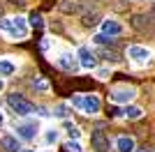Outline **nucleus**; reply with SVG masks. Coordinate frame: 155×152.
Wrapping results in <instances>:
<instances>
[{
  "instance_id": "nucleus-1",
  "label": "nucleus",
  "mask_w": 155,
  "mask_h": 152,
  "mask_svg": "<svg viewBox=\"0 0 155 152\" xmlns=\"http://www.w3.org/2000/svg\"><path fill=\"white\" fill-rule=\"evenodd\" d=\"M0 30L9 32V37H14V39H26L28 37V23H26V19H21V16L0 21Z\"/></svg>"
},
{
  "instance_id": "nucleus-2",
  "label": "nucleus",
  "mask_w": 155,
  "mask_h": 152,
  "mask_svg": "<svg viewBox=\"0 0 155 152\" xmlns=\"http://www.w3.org/2000/svg\"><path fill=\"white\" fill-rule=\"evenodd\" d=\"M7 104L12 106L14 113H19V115H30L32 111H35V104H32V101H28L23 95H16V92L7 97Z\"/></svg>"
},
{
  "instance_id": "nucleus-3",
  "label": "nucleus",
  "mask_w": 155,
  "mask_h": 152,
  "mask_svg": "<svg viewBox=\"0 0 155 152\" xmlns=\"http://www.w3.org/2000/svg\"><path fill=\"white\" fill-rule=\"evenodd\" d=\"M72 104L79 108H84L86 113H97L100 111V99H97L95 95H86V97H74L72 99Z\"/></svg>"
},
{
  "instance_id": "nucleus-4",
  "label": "nucleus",
  "mask_w": 155,
  "mask_h": 152,
  "mask_svg": "<svg viewBox=\"0 0 155 152\" xmlns=\"http://www.w3.org/2000/svg\"><path fill=\"white\" fill-rule=\"evenodd\" d=\"M91 145H93V150H97V152H109V138H107V134L95 129L93 136H91Z\"/></svg>"
},
{
  "instance_id": "nucleus-5",
  "label": "nucleus",
  "mask_w": 155,
  "mask_h": 152,
  "mask_svg": "<svg viewBox=\"0 0 155 152\" xmlns=\"http://www.w3.org/2000/svg\"><path fill=\"white\" fill-rule=\"evenodd\" d=\"M134 99V90L132 88H120L116 92H111V101L114 104H127V101Z\"/></svg>"
},
{
  "instance_id": "nucleus-6",
  "label": "nucleus",
  "mask_w": 155,
  "mask_h": 152,
  "mask_svg": "<svg viewBox=\"0 0 155 152\" xmlns=\"http://www.w3.org/2000/svg\"><path fill=\"white\" fill-rule=\"evenodd\" d=\"M79 62H81L84 69H93L95 67V55L91 53V49H86V46L79 49Z\"/></svg>"
},
{
  "instance_id": "nucleus-7",
  "label": "nucleus",
  "mask_w": 155,
  "mask_h": 152,
  "mask_svg": "<svg viewBox=\"0 0 155 152\" xmlns=\"http://www.w3.org/2000/svg\"><path fill=\"white\" fill-rule=\"evenodd\" d=\"M127 55L132 58V60H137V62H146V60L150 58V51L143 49V46H130Z\"/></svg>"
},
{
  "instance_id": "nucleus-8",
  "label": "nucleus",
  "mask_w": 155,
  "mask_h": 152,
  "mask_svg": "<svg viewBox=\"0 0 155 152\" xmlns=\"http://www.w3.org/2000/svg\"><path fill=\"white\" fill-rule=\"evenodd\" d=\"M102 32H104V35L116 37V35L123 32V25L118 23V21H114V19H107V21H102Z\"/></svg>"
},
{
  "instance_id": "nucleus-9",
  "label": "nucleus",
  "mask_w": 155,
  "mask_h": 152,
  "mask_svg": "<svg viewBox=\"0 0 155 152\" xmlns=\"http://www.w3.org/2000/svg\"><path fill=\"white\" fill-rule=\"evenodd\" d=\"M0 145H2V150H7V152H21L19 141L14 138V136H9V134H5V136L0 138Z\"/></svg>"
},
{
  "instance_id": "nucleus-10",
  "label": "nucleus",
  "mask_w": 155,
  "mask_h": 152,
  "mask_svg": "<svg viewBox=\"0 0 155 152\" xmlns=\"http://www.w3.org/2000/svg\"><path fill=\"white\" fill-rule=\"evenodd\" d=\"M58 67L65 69V71H74V69H77V60H74L70 53H63V55L58 58Z\"/></svg>"
},
{
  "instance_id": "nucleus-11",
  "label": "nucleus",
  "mask_w": 155,
  "mask_h": 152,
  "mask_svg": "<svg viewBox=\"0 0 155 152\" xmlns=\"http://www.w3.org/2000/svg\"><path fill=\"white\" fill-rule=\"evenodd\" d=\"M116 147H118V152H134V138L120 136V138L116 141Z\"/></svg>"
},
{
  "instance_id": "nucleus-12",
  "label": "nucleus",
  "mask_w": 155,
  "mask_h": 152,
  "mask_svg": "<svg viewBox=\"0 0 155 152\" xmlns=\"http://www.w3.org/2000/svg\"><path fill=\"white\" fill-rule=\"evenodd\" d=\"M58 9L63 14H74V12H79V5H77V2H70V0H60Z\"/></svg>"
},
{
  "instance_id": "nucleus-13",
  "label": "nucleus",
  "mask_w": 155,
  "mask_h": 152,
  "mask_svg": "<svg viewBox=\"0 0 155 152\" xmlns=\"http://www.w3.org/2000/svg\"><path fill=\"white\" fill-rule=\"evenodd\" d=\"M16 131H19V136L21 138H32L35 136V125H21V127H16Z\"/></svg>"
},
{
  "instance_id": "nucleus-14",
  "label": "nucleus",
  "mask_w": 155,
  "mask_h": 152,
  "mask_svg": "<svg viewBox=\"0 0 155 152\" xmlns=\"http://www.w3.org/2000/svg\"><path fill=\"white\" fill-rule=\"evenodd\" d=\"M141 113H143V111H141L139 106H127V108L123 111V115L127 118V120H139V118H141Z\"/></svg>"
},
{
  "instance_id": "nucleus-15",
  "label": "nucleus",
  "mask_w": 155,
  "mask_h": 152,
  "mask_svg": "<svg viewBox=\"0 0 155 152\" xmlns=\"http://www.w3.org/2000/svg\"><path fill=\"white\" fill-rule=\"evenodd\" d=\"M16 71V65L14 62H9V60H0V74L2 76H9V74H14Z\"/></svg>"
},
{
  "instance_id": "nucleus-16",
  "label": "nucleus",
  "mask_w": 155,
  "mask_h": 152,
  "mask_svg": "<svg viewBox=\"0 0 155 152\" xmlns=\"http://www.w3.org/2000/svg\"><path fill=\"white\" fill-rule=\"evenodd\" d=\"M93 39H95V44H100V46H107V44L114 46V44H116V39H111V35H104V32H102V35H95Z\"/></svg>"
},
{
  "instance_id": "nucleus-17",
  "label": "nucleus",
  "mask_w": 155,
  "mask_h": 152,
  "mask_svg": "<svg viewBox=\"0 0 155 152\" xmlns=\"http://www.w3.org/2000/svg\"><path fill=\"white\" fill-rule=\"evenodd\" d=\"M81 21H84V25H86V28H93V25H95L97 21H100V14H97V12L84 14V19H81Z\"/></svg>"
},
{
  "instance_id": "nucleus-18",
  "label": "nucleus",
  "mask_w": 155,
  "mask_h": 152,
  "mask_svg": "<svg viewBox=\"0 0 155 152\" xmlns=\"http://www.w3.org/2000/svg\"><path fill=\"white\" fill-rule=\"evenodd\" d=\"M102 58L107 62H120V53H116V51H102Z\"/></svg>"
},
{
  "instance_id": "nucleus-19",
  "label": "nucleus",
  "mask_w": 155,
  "mask_h": 152,
  "mask_svg": "<svg viewBox=\"0 0 155 152\" xmlns=\"http://www.w3.org/2000/svg\"><path fill=\"white\" fill-rule=\"evenodd\" d=\"M65 131H67V136H70V138H79V127L77 125H72V122H65Z\"/></svg>"
},
{
  "instance_id": "nucleus-20",
  "label": "nucleus",
  "mask_w": 155,
  "mask_h": 152,
  "mask_svg": "<svg viewBox=\"0 0 155 152\" xmlns=\"http://www.w3.org/2000/svg\"><path fill=\"white\" fill-rule=\"evenodd\" d=\"M56 141H58V131H56V129H46L44 143H46V145H51V143H56Z\"/></svg>"
},
{
  "instance_id": "nucleus-21",
  "label": "nucleus",
  "mask_w": 155,
  "mask_h": 152,
  "mask_svg": "<svg viewBox=\"0 0 155 152\" xmlns=\"http://www.w3.org/2000/svg\"><path fill=\"white\" fill-rule=\"evenodd\" d=\"M65 150H67V152H81V145H79L77 138H74V141H70V143L65 145Z\"/></svg>"
},
{
  "instance_id": "nucleus-22",
  "label": "nucleus",
  "mask_w": 155,
  "mask_h": 152,
  "mask_svg": "<svg viewBox=\"0 0 155 152\" xmlns=\"http://www.w3.org/2000/svg\"><path fill=\"white\" fill-rule=\"evenodd\" d=\"M30 23L35 25V28H42V25H44V23H42V16H39V14H35V12L30 14Z\"/></svg>"
},
{
  "instance_id": "nucleus-23",
  "label": "nucleus",
  "mask_w": 155,
  "mask_h": 152,
  "mask_svg": "<svg viewBox=\"0 0 155 152\" xmlns=\"http://www.w3.org/2000/svg\"><path fill=\"white\" fill-rule=\"evenodd\" d=\"M35 88H37L39 92H46V90H49V83H46V81H37V83H35Z\"/></svg>"
},
{
  "instance_id": "nucleus-24",
  "label": "nucleus",
  "mask_w": 155,
  "mask_h": 152,
  "mask_svg": "<svg viewBox=\"0 0 155 152\" xmlns=\"http://www.w3.org/2000/svg\"><path fill=\"white\" fill-rule=\"evenodd\" d=\"M109 71H107V69H100V71H97V78H102V81H104V78H109Z\"/></svg>"
},
{
  "instance_id": "nucleus-25",
  "label": "nucleus",
  "mask_w": 155,
  "mask_h": 152,
  "mask_svg": "<svg viewBox=\"0 0 155 152\" xmlns=\"http://www.w3.org/2000/svg\"><path fill=\"white\" fill-rule=\"evenodd\" d=\"M56 115H60V118H65V115H67V108H65V106H60V108H58V113H56Z\"/></svg>"
},
{
  "instance_id": "nucleus-26",
  "label": "nucleus",
  "mask_w": 155,
  "mask_h": 152,
  "mask_svg": "<svg viewBox=\"0 0 155 152\" xmlns=\"http://www.w3.org/2000/svg\"><path fill=\"white\" fill-rule=\"evenodd\" d=\"M7 2H12V5H19V7L26 5V0H7Z\"/></svg>"
},
{
  "instance_id": "nucleus-27",
  "label": "nucleus",
  "mask_w": 155,
  "mask_h": 152,
  "mask_svg": "<svg viewBox=\"0 0 155 152\" xmlns=\"http://www.w3.org/2000/svg\"><path fill=\"white\" fill-rule=\"evenodd\" d=\"M2 88H5V83H2V78H0V90H2Z\"/></svg>"
},
{
  "instance_id": "nucleus-28",
  "label": "nucleus",
  "mask_w": 155,
  "mask_h": 152,
  "mask_svg": "<svg viewBox=\"0 0 155 152\" xmlns=\"http://www.w3.org/2000/svg\"><path fill=\"white\" fill-rule=\"evenodd\" d=\"M2 14H5V12H2V5H0V19H2Z\"/></svg>"
},
{
  "instance_id": "nucleus-29",
  "label": "nucleus",
  "mask_w": 155,
  "mask_h": 152,
  "mask_svg": "<svg viewBox=\"0 0 155 152\" xmlns=\"http://www.w3.org/2000/svg\"><path fill=\"white\" fill-rule=\"evenodd\" d=\"M0 127H2V113H0Z\"/></svg>"
},
{
  "instance_id": "nucleus-30",
  "label": "nucleus",
  "mask_w": 155,
  "mask_h": 152,
  "mask_svg": "<svg viewBox=\"0 0 155 152\" xmlns=\"http://www.w3.org/2000/svg\"><path fill=\"white\" fill-rule=\"evenodd\" d=\"M26 152H32V150H26Z\"/></svg>"
},
{
  "instance_id": "nucleus-31",
  "label": "nucleus",
  "mask_w": 155,
  "mask_h": 152,
  "mask_svg": "<svg viewBox=\"0 0 155 152\" xmlns=\"http://www.w3.org/2000/svg\"><path fill=\"white\" fill-rule=\"evenodd\" d=\"M153 152H155V150H153Z\"/></svg>"
}]
</instances>
